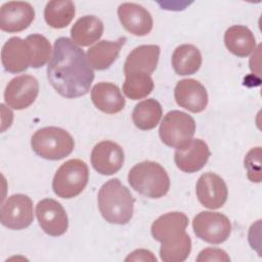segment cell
<instances>
[{"instance_id":"6da1fadb","label":"cell","mask_w":262,"mask_h":262,"mask_svg":"<svg viewBox=\"0 0 262 262\" xmlns=\"http://www.w3.org/2000/svg\"><path fill=\"white\" fill-rule=\"evenodd\" d=\"M47 79L59 95L76 98L89 92L94 72L83 49L71 39L60 37L54 42Z\"/></svg>"},{"instance_id":"7a4b0ae2","label":"cell","mask_w":262,"mask_h":262,"mask_svg":"<svg viewBox=\"0 0 262 262\" xmlns=\"http://www.w3.org/2000/svg\"><path fill=\"white\" fill-rule=\"evenodd\" d=\"M188 218L182 212H169L151 224L152 237L161 243L160 257L164 262H182L191 251V239L186 233Z\"/></svg>"},{"instance_id":"3957f363","label":"cell","mask_w":262,"mask_h":262,"mask_svg":"<svg viewBox=\"0 0 262 262\" xmlns=\"http://www.w3.org/2000/svg\"><path fill=\"white\" fill-rule=\"evenodd\" d=\"M135 200L118 178L106 181L99 189L97 204L101 216L113 224H127L134 212Z\"/></svg>"},{"instance_id":"277c9868","label":"cell","mask_w":262,"mask_h":262,"mask_svg":"<svg viewBox=\"0 0 262 262\" xmlns=\"http://www.w3.org/2000/svg\"><path fill=\"white\" fill-rule=\"evenodd\" d=\"M128 182L135 191L150 199L164 196L170 188L168 173L152 161H144L132 167L128 173Z\"/></svg>"},{"instance_id":"5b68a950","label":"cell","mask_w":262,"mask_h":262,"mask_svg":"<svg viewBox=\"0 0 262 262\" xmlns=\"http://www.w3.org/2000/svg\"><path fill=\"white\" fill-rule=\"evenodd\" d=\"M31 145L37 156L58 161L72 154L75 142L72 135L64 129L49 126L35 132L31 138Z\"/></svg>"},{"instance_id":"8992f818","label":"cell","mask_w":262,"mask_h":262,"mask_svg":"<svg viewBox=\"0 0 262 262\" xmlns=\"http://www.w3.org/2000/svg\"><path fill=\"white\" fill-rule=\"evenodd\" d=\"M88 179L89 170L86 163L79 159H72L57 169L52 180V189L59 198L72 199L84 190Z\"/></svg>"},{"instance_id":"52a82bcc","label":"cell","mask_w":262,"mask_h":262,"mask_svg":"<svg viewBox=\"0 0 262 262\" xmlns=\"http://www.w3.org/2000/svg\"><path fill=\"white\" fill-rule=\"evenodd\" d=\"M195 132V122L191 116L180 111L167 113L160 125L159 135L164 144L179 148L188 143Z\"/></svg>"},{"instance_id":"ba28073f","label":"cell","mask_w":262,"mask_h":262,"mask_svg":"<svg viewBox=\"0 0 262 262\" xmlns=\"http://www.w3.org/2000/svg\"><path fill=\"white\" fill-rule=\"evenodd\" d=\"M192 228L199 238L212 245H219L229 237L231 223L229 219L221 213L204 211L194 216Z\"/></svg>"},{"instance_id":"9c48e42d","label":"cell","mask_w":262,"mask_h":262,"mask_svg":"<svg viewBox=\"0 0 262 262\" xmlns=\"http://www.w3.org/2000/svg\"><path fill=\"white\" fill-rule=\"evenodd\" d=\"M33 219V202L26 194H12L1 207L0 221L9 229H25L32 224Z\"/></svg>"},{"instance_id":"30bf717a","label":"cell","mask_w":262,"mask_h":262,"mask_svg":"<svg viewBox=\"0 0 262 262\" xmlns=\"http://www.w3.org/2000/svg\"><path fill=\"white\" fill-rule=\"evenodd\" d=\"M39 83L31 75H20L13 78L6 85L4 91L5 103L13 110H25L37 98Z\"/></svg>"},{"instance_id":"8fae6325","label":"cell","mask_w":262,"mask_h":262,"mask_svg":"<svg viewBox=\"0 0 262 262\" xmlns=\"http://www.w3.org/2000/svg\"><path fill=\"white\" fill-rule=\"evenodd\" d=\"M36 216L40 227L51 236L62 235L69 226L66 210L53 199H44L36 206Z\"/></svg>"},{"instance_id":"7c38bea8","label":"cell","mask_w":262,"mask_h":262,"mask_svg":"<svg viewBox=\"0 0 262 262\" xmlns=\"http://www.w3.org/2000/svg\"><path fill=\"white\" fill-rule=\"evenodd\" d=\"M195 192L202 206L212 210L221 208L228 196L226 183L219 175L212 172L200 176L195 185Z\"/></svg>"},{"instance_id":"4fadbf2b","label":"cell","mask_w":262,"mask_h":262,"mask_svg":"<svg viewBox=\"0 0 262 262\" xmlns=\"http://www.w3.org/2000/svg\"><path fill=\"white\" fill-rule=\"evenodd\" d=\"M92 167L102 175L117 173L124 164L123 148L116 142L103 140L95 144L90 156Z\"/></svg>"},{"instance_id":"5bb4252c","label":"cell","mask_w":262,"mask_h":262,"mask_svg":"<svg viewBox=\"0 0 262 262\" xmlns=\"http://www.w3.org/2000/svg\"><path fill=\"white\" fill-rule=\"evenodd\" d=\"M35 18V10L29 2L9 1L0 9V29L7 33L26 30Z\"/></svg>"},{"instance_id":"9a60e30c","label":"cell","mask_w":262,"mask_h":262,"mask_svg":"<svg viewBox=\"0 0 262 262\" xmlns=\"http://www.w3.org/2000/svg\"><path fill=\"white\" fill-rule=\"evenodd\" d=\"M211 156L208 144L202 139H191L185 145L176 148L174 162L178 169L185 173L200 171Z\"/></svg>"},{"instance_id":"2e32d148","label":"cell","mask_w":262,"mask_h":262,"mask_svg":"<svg viewBox=\"0 0 262 262\" xmlns=\"http://www.w3.org/2000/svg\"><path fill=\"white\" fill-rule=\"evenodd\" d=\"M1 61L5 71L9 73L17 74L27 71L32 63V51L28 41L19 37L8 39L1 50Z\"/></svg>"},{"instance_id":"e0dca14e","label":"cell","mask_w":262,"mask_h":262,"mask_svg":"<svg viewBox=\"0 0 262 262\" xmlns=\"http://www.w3.org/2000/svg\"><path fill=\"white\" fill-rule=\"evenodd\" d=\"M174 97L178 105L191 113H201L208 104L205 86L194 79L180 80L175 86Z\"/></svg>"},{"instance_id":"ac0fdd59","label":"cell","mask_w":262,"mask_h":262,"mask_svg":"<svg viewBox=\"0 0 262 262\" xmlns=\"http://www.w3.org/2000/svg\"><path fill=\"white\" fill-rule=\"evenodd\" d=\"M118 16L125 30L135 36H146L152 29L151 14L139 4L131 2L121 4L118 8Z\"/></svg>"},{"instance_id":"d6986e66","label":"cell","mask_w":262,"mask_h":262,"mask_svg":"<svg viewBox=\"0 0 262 262\" xmlns=\"http://www.w3.org/2000/svg\"><path fill=\"white\" fill-rule=\"evenodd\" d=\"M160 57V46L140 45L134 48L124 63V74H147L150 75L158 66Z\"/></svg>"},{"instance_id":"ffe728a7","label":"cell","mask_w":262,"mask_h":262,"mask_svg":"<svg viewBox=\"0 0 262 262\" xmlns=\"http://www.w3.org/2000/svg\"><path fill=\"white\" fill-rule=\"evenodd\" d=\"M93 104L105 114H117L125 106V98L119 87L113 83L100 82L91 89Z\"/></svg>"},{"instance_id":"44dd1931","label":"cell","mask_w":262,"mask_h":262,"mask_svg":"<svg viewBox=\"0 0 262 262\" xmlns=\"http://www.w3.org/2000/svg\"><path fill=\"white\" fill-rule=\"evenodd\" d=\"M126 38H120L117 41L102 40L91 46L87 51V59L91 68L103 71L108 69L118 58Z\"/></svg>"},{"instance_id":"7402d4cb","label":"cell","mask_w":262,"mask_h":262,"mask_svg":"<svg viewBox=\"0 0 262 262\" xmlns=\"http://www.w3.org/2000/svg\"><path fill=\"white\" fill-rule=\"evenodd\" d=\"M224 43L229 52L238 57H246L256 48V39L252 31L235 25L228 28L224 34Z\"/></svg>"},{"instance_id":"603a6c76","label":"cell","mask_w":262,"mask_h":262,"mask_svg":"<svg viewBox=\"0 0 262 262\" xmlns=\"http://www.w3.org/2000/svg\"><path fill=\"white\" fill-rule=\"evenodd\" d=\"M103 33V24L95 15L80 17L71 29L72 41L79 46H89L95 43Z\"/></svg>"},{"instance_id":"cb8c5ba5","label":"cell","mask_w":262,"mask_h":262,"mask_svg":"<svg viewBox=\"0 0 262 262\" xmlns=\"http://www.w3.org/2000/svg\"><path fill=\"white\" fill-rule=\"evenodd\" d=\"M201 51L191 44L178 46L172 54V67L179 76L195 74L202 66Z\"/></svg>"},{"instance_id":"d4e9b609","label":"cell","mask_w":262,"mask_h":262,"mask_svg":"<svg viewBox=\"0 0 262 262\" xmlns=\"http://www.w3.org/2000/svg\"><path fill=\"white\" fill-rule=\"evenodd\" d=\"M163 110L160 102L148 98L137 103L132 112V121L140 130H151L160 123Z\"/></svg>"},{"instance_id":"484cf974","label":"cell","mask_w":262,"mask_h":262,"mask_svg":"<svg viewBox=\"0 0 262 262\" xmlns=\"http://www.w3.org/2000/svg\"><path fill=\"white\" fill-rule=\"evenodd\" d=\"M75 16V4L73 1H49L44 9V18L53 29H63L70 25Z\"/></svg>"},{"instance_id":"4316f807","label":"cell","mask_w":262,"mask_h":262,"mask_svg":"<svg viewBox=\"0 0 262 262\" xmlns=\"http://www.w3.org/2000/svg\"><path fill=\"white\" fill-rule=\"evenodd\" d=\"M154 89V81L147 74H128L125 75L123 92L126 97L137 100L146 97Z\"/></svg>"},{"instance_id":"83f0119b","label":"cell","mask_w":262,"mask_h":262,"mask_svg":"<svg viewBox=\"0 0 262 262\" xmlns=\"http://www.w3.org/2000/svg\"><path fill=\"white\" fill-rule=\"evenodd\" d=\"M26 40L30 44L32 51V63L31 67L38 69L43 67L50 57L51 45L50 42L42 35L32 34L29 35Z\"/></svg>"},{"instance_id":"f1b7e54d","label":"cell","mask_w":262,"mask_h":262,"mask_svg":"<svg viewBox=\"0 0 262 262\" xmlns=\"http://www.w3.org/2000/svg\"><path fill=\"white\" fill-rule=\"evenodd\" d=\"M261 148L259 146L252 148L245 157V168L247 176L252 182L259 183L261 181Z\"/></svg>"},{"instance_id":"f546056e","label":"cell","mask_w":262,"mask_h":262,"mask_svg":"<svg viewBox=\"0 0 262 262\" xmlns=\"http://www.w3.org/2000/svg\"><path fill=\"white\" fill-rule=\"evenodd\" d=\"M198 262L202 261H230L229 256L225 251L218 248H207L200 252L199 256L195 258Z\"/></svg>"},{"instance_id":"4dcf8cb0","label":"cell","mask_w":262,"mask_h":262,"mask_svg":"<svg viewBox=\"0 0 262 262\" xmlns=\"http://www.w3.org/2000/svg\"><path fill=\"white\" fill-rule=\"evenodd\" d=\"M125 261H151L157 262V258L154 256V254L144 249H138L130 253V255L125 259Z\"/></svg>"}]
</instances>
